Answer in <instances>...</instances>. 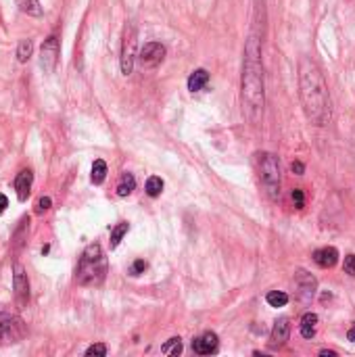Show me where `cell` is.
I'll list each match as a JSON object with an SVG mask.
<instances>
[{
    "label": "cell",
    "mask_w": 355,
    "mask_h": 357,
    "mask_svg": "<svg viewBox=\"0 0 355 357\" xmlns=\"http://www.w3.org/2000/svg\"><path fill=\"white\" fill-rule=\"evenodd\" d=\"M347 339H349V341H353V343H355V326H353V328H351V330H349V332H347Z\"/></svg>",
    "instance_id": "cell-34"
},
{
    "label": "cell",
    "mask_w": 355,
    "mask_h": 357,
    "mask_svg": "<svg viewBox=\"0 0 355 357\" xmlns=\"http://www.w3.org/2000/svg\"><path fill=\"white\" fill-rule=\"evenodd\" d=\"M207 82H209V73H207L205 69H196V71H192L190 78H188V90H190V92L203 90V88L207 86Z\"/></svg>",
    "instance_id": "cell-16"
},
{
    "label": "cell",
    "mask_w": 355,
    "mask_h": 357,
    "mask_svg": "<svg viewBox=\"0 0 355 357\" xmlns=\"http://www.w3.org/2000/svg\"><path fill=\"white\" fill-rule=\"evenodd\" d=\"M265 107L263 90V65H261V44L255 36L247 40L245 65H242V111L251 125H259Z\"/></svg>",
    "instance_id": "cell-2"
},
{
    "label": "cell",
    "mask_w": 355,
    "mask_h": 357,
    "mask_svg": "<svg viewBox=\"0 0 355 357\" xmlns=\"http://www.w3.org/2000/svg\"><path fill=\"white\" fill-rule=\"evenodd\" d=\"M165 59V46L159 42H146L138 53V61L142 67H155Z\"/></svg>",
    "instance_id": "cell-10"
},
{
    "label": "cell",
    "mask_w": 355,
    "mask_h": 357,
    "mask_svg": "<svg viewBox=\"0 0 355 357\" xmlns=\"http://www.w3.org/2000/svg\"><path fill=\"white\" fill-rule=\"evenodd\" d=\"M320 355H322V357H326V355H328V357H335V355H337V351H328V349H322V351H320Z\"/></svg>",
    "instance_id": "cell-33"
},
{
    "label": "cell",
    "mask_w": 355,
    "mask_h": 357,
    "mask_svg": "<svg viewBox=\"0 0 355 357\" xmlns=\"http://www.w3.org/2000/svg\"><path fill=\"white\" fill-rule=\"evenodd\" d=\"M299 96L307 119L314 125L322 128L330 123L332 107L328 86L318 63L309 57H303L299 61Z\"/></svg>",
    "instance_id": "cell-1"
},
{
    "label": "cell",
    "mask_w": 355,
    "mask_h": 357,
    "mask_svg": "<svg viewBox=\"0 0 355 357\" xmlns=\"http://www.w3.org/2000/svg\"><path fill=\"white\" fill-rule=\"evenodd\" d=\"M136 61V28L128 26L123 32V42H121V73L130 75L134 69Z\"/></svg>",
    "instance_id": "cell-6"
},
{
    "label": "cell",
    "mask_w": 355,
    "mask_h": 357,
    "mask_svg": "<svg viewBox=\"0 0 355 357\" xmlns=\"http://www.w3.org/2000/svg\"><path fill=\"white\" fill-rule=\"evenodd\" d=\"M50 205H53V200H50L48 196H42V198H38V203H36V211L42 213V211L50 209Z\"/></svg>",
    "instance_id": "cell-29"
},
{
    "label": "cell",
    "mask_w": 355,
    "mask_h": 357,
    "mask_svg": "<svg viewBox=\"0 0 355 357\" xmlns=\"http://www.w3.org/2000/svg\"><path fill=\"white\" fill-rule=\"evenodd\" d=\"M161 353H163V355H180V353H182V341L178 339V337L169 339V341L161 347Z\"/></svg>",
    "instance_id": "cell-24"
},
{
    "label": "cell",
    "mask_w": 355,
    "mask_h": 357,
    "mask_svg": "<svg viewBox=\"0 0 355 357\" xmlns=\"http://www.w3.org/2000/svg\"><path fill=\"white\" fill-rule=\"evenodd\" d=\"M28 230H30V217H23L19 221V228L15 232V247H21V244H23V240H21V238L28 234Z\"/></svg>",
    "instance_id": "cell-25"
},
{
    "label": "cell",
    "mask_w": 355,
    "mask_h": 357,
    "mask_svg": "<svg viewBox=\"0 0 355 357\" xmlns=\"http://www.w3.org/2000/svg\"><path fill=\"white\" fill-rule=\"evenodd\" d=\"M291 169H293L297 175H303V171H305V165H303L301 161H293V163H291Z\"/></svg>",
    "instance_id": "cell-31"
},
{
    "label": "cell",
    "mask_w": 355,
    "mask_h": 357,
    "mask_svg": "<svg viewBox=\"0 0 355 357\" xmlns=\"http://www.w3.org/2000/svg\"><path fill=\"white\" fill-rule=\"evenodd\" d=\"M217 345H219V341H217V334L215 332H203L201 337L192 341V349L198 355H211V353H215L217 351Z\"/></svg>",
    "instance_id": "cell-11"
},
{
    "label": "cell",
    "mask_w": 355,
    "mask_h": 357,
    "mask_svg": "<svg viewBox=\"0 0 355 357\" xmlns=\"http://www.w3.org/2000/svg\"><path fill=\"white\" fill-rule=\"evenodd\" d=\"M59 53H61V46H59V38L57 36H50V38L44 40L42 48H40V67L46 73L55 71L57 61H59Z\"/></svg>",
    "instance_id": "cell-9"
},
{
    "label": "cell",
    "mask_w": 355,
    "mask_h": 357,
    "mask_svg": "<svg viewBox=\"0 0 355 357\" xmlns=\"http://www.w3.org/2000/svg\"><path fill=\"white\" fill-rule=\"evenodd\" d=\"M163 192V180L157 175H150L146 180V194L148 196H159Z\"/></svg>",
    "instance_id": "cell-23"
},
{
    "label": "cell",
    "mask_w": 355,
    "mask_h": 357,
    "mask_svg": "<svg viewBox=\"0 0 355 357\" xmlns=\"http://www.w3.org/2000/svg\"><path fill=\"white\" fill-rule=\"evenodd\" d=\"M314 261L320 265V267H332L337 265L339 261V251L335 247H324V249H318L314 253Z\"/></svg>",
    "instance_id": "cell-14"
},
{
    "label": "cell",
    "mask_w": 355,
    "mask_h": 357,
    "mask_svg": "<svg viewBox=\"0 0 355 357\" xmlns=\"http://www.w3.org/2000/svg\"><path fill=\"white\" fill-rule=\"evenodd\" d=\"M128 230H130L128 221H121V224H117L113 230H111V249H115L117 244L123 240V236L128 234Z\"/></svg>",
    "instance_id": "cell-19"
},
{
    "label": "cell",
    "mask_w": 355,
    "mask_h": 357,
    "mask_svg": "<svg viewBox=\"0 0 355 357\" xmlns=\"http://www.w3.org/2000/svg\"><path fill=\"white\" fill-rule=\"evenodd\" d=\"M26 324L21 318L0 311V345H13L26 337Z\"/></svg>",
    "instance_id": "cell-5"
},
{
    "label": "cell",
    "mask_w": 355,
    "mask_h": 357,
    "mask_svg": "<svg viewBox=\"0 0 355 357\" xmlns=\"http://www.w3.org/2000/svg\"><path fill=\"white\" fill-rule=\"evenodd\" d=\"M257 161H259L261 184H263L265 192H268V196L272 200H276L280 196V163H278V157L272 152H259Z\"/></svg>",
    "instance_id": "cell-4"
},
{
    "label": "cell",
    "mask_w": 355,
    "mask_h": 357,
    "mask_svg": "<svg viewBox=\"0 0 355 357\" xmlns=\"http://www.w3.org/2000/svg\"><path fill=\"white\" fill-rule=\"evenodd\" d=\"M86 355H88V357H92V355H98V357H103V355H107V347H105L103 343L90 345V347L86 349Z\"/></svg>",
    "instance_id": "cell-27"
},
{
    "label": "cell",
    "mask_w": 355,
    "mask_h": 357,
    "mask_svg": "<svg viewBox=\"0 0 355 357\" xmlns=\"http://www.w3.org/2000/svg\"><path fill=\"white\" fill-rule=\"evenodd\" d=\"M265 301H268L270 307H284L288 303V295L282 291H270L265 295Z\"/></svg>",
    "instance_id": "cell-22"
},
{
    "label": "cell",
    "mask_w": 355,
    "mask_h": 357,
    "mask_svg": "<svg viewBox=\"0 0 355 357\" xmlns=\"http://www.w3.org/2000/svg\"><path fill=\"white\" fill-rule=\"evenodd\" d=\"M288 334H291V320L278 318L272 328V347H282L288 341Z\"/></svg>",
    "instance_id": "cell-13"
},
{
    "label": "cell",
    "mask_w": 355,
    "mask_h": 357,
    "mask_svg": "<svg viewBox=\"0 0 355 357\" xmlns=\"http://www.w3.org/2000/svg\"><path fill=\"white\" fill-rule=\"evenodd\" d=\"M146 261L144 259H136L134 263H132V267H130V274L132 276H140V274H144V270H146Z\"/></svg>",
    "instance_id": "cell-26"
},
{
    "label": "cell",
    "mask_w": 355,
    "mask_h": 357,
    "mask_svg": "<svg viewBox=\"0 0 355 357\" xmlns=\"http://www.w3.org/2000/svg\"><path fill=\"white\" fill-rule=\"evenodd\" d=\"M343 267H345V272H347L349 276H355V255H347Z\"/></svg>",
    "instance_id": "cell-28"
},
{
    "label": "cell",
    "mask_w": 355,
    "mask_h": 357,
    "mask_svg": "<svg viewBox=\"0 0 355 357\" xmlns=\"http://www.w3.org/2000/svg\"><path fill=\"white\" fill-rule=\"evenodd\" d=\"M17 7H19L21 13L32 15V17H40V15H42L40 0H17Z\"/></svg>",
    "instance_id": "cell-18"
},
{
    "label": "cell",
    "mask_w": 355,
    "mask_h": 357,
    "mask_svg": "<svg viewBox=\"0 0 355 357\" xmlns=\"http://www.w3.org/2000/svg\"><path fill=\"white\" fill-rule=\"evenodd\" d=\"M7 207H9V198L5 194H0V213H3Z\"/></svg>",
    "instance_id": "cell-32"
},
{
    "label": "cell",
    "mask_w": 355,
    "mask_h": 357,
    "mask_svg": "<svg viewBox=\"0 0 355 357\" xmlns=\"http://www.w3.org/2000/svg\"><path fill=\"white\" fill-rule=\"evenodd\" d=\"M295 297H297V301L301 303V305H309L312 303V299H314V295H316V288H318V280L309 274V272H305V270H299L297 274H295Z\"/></svg>",
    "instance_id": "cell-7"
},
{
    "label": "cell",
    "mask_w": 355,
    "mask_h": 357,
    "mask_svg": "<svg viewBox=\"0 0 355 357\" xmlns=\"http://www.w3.org/2000/svg\"><path fill=\"white\" fill-rule=\"evenodd\" d=\"M107 177V163L103 159H96L94 165H92V173H90V180L94 184H103Z\"/></svg>",
    "instance_id": "cell-20"
},
{
    "label": "cell",
    "mask_w": 355,
    "mask_h": 357,
    "mask_svg": "<svg viewBox=\"0 0 355 357\" xmlns=\"http://www.w3.org/2000/svg\"><path fill=\"white\" fill-rule=\"evenodd\" d=\"M291 196H293V200H295V205H297V207H303V205H305V194H303L301 188H295Z\"/></svg>",
    "instance_id": "cell-30"
},
{
    "label": "cell",
    "mask_w": 355,
    "mask_h": 357,
    "mask_svg": "<svg viewBox=\"0 0 355 357\" xmlns=\"http://www.w3.org/2000/svg\"><path fill=\"white\" fill-rule=\"evenodd\" d=\"M32 50H34V42L32 40H21L19 46H17V61L19 63H28L30 57H32Z\"/></svg>",
    "instance_id": "cell-21"
},
{
    "label": "cell",
    "mask_w": 355,
    "mask_h": 357,
    "mask_svg": "<svg viewBox=\"0 0 355 357\" xmlns=\"http://www.w3.org/2000/svg\"><path fill=\"white\" fill-rule=\"evenodd\" d=\"M316 324H318V316L314 314V311H307V314L301 318V324H299L301 337L303 339H314L316 337Z\"/></svg>",
    "instance_id": "cell-15"
},
{
    "label": "cell",
    "mask_w": 355,
    "mask_h": 357,
    "mask_svg": "<svg viewBox=\"0 0 355 357\" xmlns=\"http://www.w3.org/2000/svg\"><path fill=\"white\" fill-rule=\"evenodd\" d=\"M32 182H34V173L30 169H21L15 177V190H17V198L23 203L28 200L30 192H32Z\"/></svg>",
    "instance_id": "cell-12"
},
{
    "label": "cell",
    "mask_w": 355,
    "mask_h": 357,
    "mask_svg": "<svg viewBox=\"0 0 355 357\" xmlns=\"http://www.w3.org/2000/svg\"><path fill=\"white\" fill-rule=\"evenodd\" d=\"M13 291H15V303L19 309H26L30 303V280L21 263H15L13 267Z\"/></svg>",
    "instance_id": "cell-8"
},
{
    "label": "cell",
    "mask_w": 355,
    "mask_h": 357,
    "mask_svg": "<svg viewBox=\"0 0 355 357\" xmlns=\"http://www.w3.org/2000/svg\"><path fill=\"white\" fill-rule=\"evenodd\" d=\"M107 276V257L103 255L100 244H88L84 249L80 263H78V272L75 280L82 286H98Z\"/></svg>",
    "instance_id": "cell-3"
},
{
    "label": "cell",
    "mask_w": 355,
    "mask_h": 357,
    "mask_svg": "<svg viewBox=\"0 0 355 357\" xmlns=\"http://www.w3.org/2000/svg\"><path fill=\"white\" fill-rule=\"evenodd\" d=\"M136 188V177L132 173H121L119 184H117V196H128Z\"/></svg>",
    "instance_id": "cell-17"
}]
</instances>
